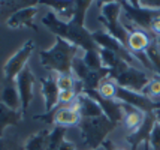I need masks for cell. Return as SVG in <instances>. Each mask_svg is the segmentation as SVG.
Wrapping results in <instances>:
<instances>
[{"mask_svg": "<svg viewBox=\"0 0 160 150\" xmlns=\"http://www.w3.org/2000/svg\"><path fill=\"white\" fill-rule=\"evenodd\" d=\"M56 83L60 92L64 90H75V84H77V80L73 75H66V74H58L56 78Z\"/></svg>", "mask_w": 160, "mask_h": 150, "instance_id": "cell-26", "label": "cell"}, {"mask_svg": "<svg viewBox=\"0 0 160 150\" xmlns=\"http://www.w3.org/2000/svg\"><path fill=\"white\" fill-rule=\"evenodd\" d=\"M99 51H88V53H84L82 56H81L84 60V63L87 65L91 71H100V69L103 68L102 59H100V53H99Z\"/></svg>", "mask_w": 160, "mask_h": 150, "instance_id": "cell-25", "label": "cell"}, {"mask_svg": "<svg viewBox=\"0 0 160 150\" xmlns=\"http://www.w3.org/2000/svg\"><path fill=\"white\" fill-rule=\"evenodd\" d=\"M49 129H41L39 132L33 134L26 140V143L22 146L24 150H47V144H48V137H49Z\"/></svg>", "mask_w": 160, "mask_h": 150, "instance_id": "cell-22", "label": "cell"}, {"mask_svg": "<svg viewBox=\"0 0 160 150\" xmlns=\"http://www.w3.org/2000/svg\"><path fill=\"white\" fill-rule=\"evenodd\" d=\"M39 83H41L42 96H43V101H45V113H51L58 105L60 89L57 86L56 78H52V75H49L47 78H41Z\"/></svg>", "mask_w": 160, "mask_h": 150, "instance_id": "cell-15", "label": "cell"}, {"mask_svg": "<svg viewBox=\"0 0 160 150\" xmlns=\"http://www.w3.org/2000/svg\"><path fill=\"white\" fill-rule=\"evenodd\" d=\"M39 11V3L32 5V6L20 8L18 11H15L12 15H9L6 20V26L11 29H21V27H30L35 32H38V27L35 26V18Z\"/></svg>", "mask_w": 160, "mask_h": 150, "instance_id": "cell-14", "label": "cell"}, {"mask_svg": "<svg viewBox=\"0 0 160 150\" xmlns=\"http://www.w3.org/2000/svg\"><path fill=\"white\" fill-rule=\"evenodd\" d=\"M33 51H35V41L28 39V41L22 44V47L15 53L14 56H11L8 59V62L3 66V78L15 81L17 77L22 72V69L27 66V62L28 59L32 57Z\"/></svg>", "mask_w": 160, "mask_h": 150, "instance_id": "cell-7", "label": "cell"}, {"mask_svg": "<svg viewBox=\"0 0 160 150\" xmlns=\"http://www.w3.org/2000/svg\"><path fill=\"white\" fill-rule=\"evenodd\" d=\"M17 87H18V93H20V99H21V113L22 116H26L28 110V105L33 99V89H35L36 78L33 75L32 69L26 66L22 72L17 77Z\"/></svg>", "mask_w": 160, "mask_h": 150, "instance_id": "cell-12", "label": "cell"}, {"mask_svg": "<svg viewBox=\"0 0 160 150\" xmlns=\"http://www.w3.org/2000/svg\"><path fill=\"white\" fill-rule=\"evenodd\" d=\"M35 120H43L48 125L54 123V126H62V128L68 129L70 126H78L81 116L72 105H69V107H58L56 110H52L51 113L35 116Z\"/></svg>", "mask_w": 160, "mask_h": 150, "instance_id": "cell-10", "label": "cell"}, {"mask_svg": "<svg viewBox=\"0 0 160 150\" xmlns=\"http://www.w3.org/2000/svg\"><path fill=\"white\" fill-rule=\"evenodd\" d=\"M0 102L5 104L6 107L21 111V99L20 93H18V87H17V81H11V80H5L0 87Z\"/></svg>", "mask_w": 160, "mask_h": 150, "instance_id": "cell-17", "label": "cell"}, {"mask_svg": "<svg viewBox=\"0 0 160 150\" xmlns=\"http://www.w3.org/2000/svg\"><path fill=\"white\" fill-rule=\"evenodd\" d=\"M0 150H24L18 146L17 141L8 140V138H0Z\"/></svg>", "mask_w": 160, "mask_h": 150, "instance_id": "cell-30", "label": "cell"}, {"mask_svg": "<svg viewBox=\"0 0 160 150\" xmlns=\"http://www.w3.org/2000/svg\"><path fill=\"white\" fill-rule=\"evenodd\" d=\"M66 128H62V126H54L49 132L48 137V144H47V150H58L62 143L66 140L64 135H66Z\"/></svg>", "mask_w": 160, "mask_h": 150, "instance_id": "cell-24", "label": "cell"}, {"mask_svg": "<svg viewBox=\"0 0 160 150\" xmlns=\"http://www.w3.org/2000/svg\"><path fill=\"white\" fill-rule=\"evenodd\" d=\"M96 150H115V149H114V144H112L109 140H106V141H105V143Z\"/></svg>", "mask_w": 160, "mask_h": 150, "instance_id": "cell-32", "label": "cell"}, {"mask_svg": "<svg viewBox=\"0 0 160 150\" xmlns=\"http://www.w3.org/2000/svg\"><path fill=\"white\" fill-rule=\"evenodd\" d=\"M91 35H93V39H94V42L98 44L99 48H105V50L112 51V53L117 54L120 59H123L127 65L138 68V60L133 57V54L130 53V50H129L127 47H124L120 41H117L115 38H112L108 32L98 30V32H91Z\"/></svg>", "mask_w": 160, "mask_h": 150, "instance_id": "cell-9", "label": "cell"}, {"mask_svg": "<svg viewBox=\"0 0 160 150\" xmlns=\"http://www.w3.org/2000/svg\"><path fill=\"white\" fill-rule=\"evenodd\" d=\"M156 114H157V122L150 135V147H153V150H160V110L156 111Z\"/></svg>", "mask_w": 160, "mask_h": 150, "instance_id": "cell-28", "label": "cell"}, {"mask_svg": "<svg viewBox=\"0 0 160 150\" xmlns=\"http://www.w3.org/2000/svg\"><path fill=\"white\" fill-rule=\"evenodd\" d=\"M156 122H157L156 111L145 113V119L142 122V125L136 131H133L132 134H129V135L126 137V143L129 144L132 149H136L142 143L150 144V135H151V131H153Z\"/></svg>", "mask_w": 160, "mask_h": 150, "instance_id": "cell-13", "label": "cell"}, {"mask_svg": "<svg viewBox=\"0 0 160 150\" xmlns=\"http://www.w3.org/2000/svg\"><path fill=\"white\" fill-rule=\"evenodd\" d=\"M72 107L77 110L81 119H93V117H100L103 116L102 110L99 107V104L94 99H91L88 95L79 93L77 95V99L72 104Z\"/></svg>", "mask_w": 160, "mask_h": 150, "instance_id": "cell-16", "label": "cell"}, {"mask_svg": "<svg viewBox=\"0 0 160 150\" xmlns=\"http://www.w3.org/2000/svg\"><path fill=\"white\" fill-rule=\"evenodd\" d=\"M24 116L21 111L12 110V108L6 107L5 104L0 102V138H3V134L9 126H15L21 122Z\"/></svg>", "mask_w": 160, "mask_h": 150, "instance_id": "cell-18", "label": "cell"}, {"mask_svg": "<svg viewBox=\"0 0 160 150\" xmlns=\"http://www.w3.org/2000/svg\"><path fill=\"white\" fill-rule=\"evenodd\" d=\"M142 93L148 96L150 99L157 101V98H160V77H153L150 80V83L147 84L145 90Z\"/></svg>", "mask_w": 160, "mask_h": 150, "instance_id": "cell-27", "label": "cell"}, {"mask_svg": "<svg viewBox=\"0 0 160 150\" xmlns=\"http://www.w3.org/2000/svg\"><path fill=\"white\" fill-rule=\"evenodd\" d=\"M43 6H48L52 9V12L63 21H70L73 18L75 12V2H39Z\"/></svg>", "mask_w": 160, "mask_h": 150, "instance_id": "cell-19", "label": "cell"}, {"mask_svg": "<svg viewBox=\"0 0 160 150\" xmlns=\"http://www.w3.org/2000/svg\"><path fill=\"white\" fill-rule=\"evenodd\" d=\"M114 99L121 102V104H126V105L138 108V110L144 111V113H150V111H157V110H160L159 101L150 99L144 93H136V92H132V90H127V89H123V87H120L118 84L115 87Z\"/></svg>", "mask_w": 160, "mask_h": 150, "instance_id": "cell-8", "label": "cell"}, {"mask_svg": "<svg viewBox=\"0 0 160 150\" xmlns=\"http://www.w3.org/2000/svg\"><path fill=\"white\" fill-rule=\"evenodd\" d=\"M91 3H93L91 0L75 2V12H73V18L70 21H63L52 11H49L48 14L42 18V24L52 35H56V38H62L64 41H68L72 45L81 48L84 53L99 51L100 48L98 47V44L94 42L91 32H88L84 27L85 14L90 9Z\"/></svg>", "mask_w": 160, "mask_h": 150, "instance_id": "cell-1", "label": "cell"}, {"mask_svg": "<svg viewBox=\"0 0 160 150\" xmlns=\"http://www.w3.org/2000/svg\"><path fill=\"white\" fill-rule=\"evenodd\" d=\"M123 108H124V119H123L124 126H126V129L130 131V134H132L133 131H136V129L142 125V122L145 119V113L135 107L126 105V104H123Z\"/></svg>", "mask_w": 160, "mask_h": 150, "instance_id": "cell-20", "label": "cell"}, {"mask_svg": "<svg viewBox=\"0 0 160 150\" xmlns=\"http://www.w3.org/2000/svg\"><path fill=\"white\" fill-rule=\"evenodd\" d=\"M81 51H82L81 48L72 45L68 41L56 38V42L51 48L39 53V60L45 69L56 72L57 75L58 74L72 75V63L79 56Z\"/></svg>", "mask_w": 160, "mask_h": 150, "instance_id": "cell-2", "label": "cell"}, {"mask_svg": "<svg viewBox=\"0 0 160 150\" xmlns=\"http://www.w3.org/2000/svg\"><path fill=\"white\" fill-rule=\"evenodd\" d=\"M75 99H77L75 90H64L58 95V104H62V107H69V104H73Z\"/></svg>", "mask_w": 160, "mask_h": 150, "instance_id": "cell-29", "label": "cell"}, {"mask_svg": "<svg viewBox=\"0 0 160 150\" xmlns=\"http://www.w3.org/2000/svg\"><path fill=\"white\" fill-rule=\"evenodd\" d=\"M151 78L153 77L148 75L145 71H141L136 66L127 65L124 69H121L115 75H112L109 80H112L115 84H118L123 89H127V90H132V92L136 93H142Z\"/></svg>", "mask_w": 160, "mask_h": 150, "instance_id": "cell-6", "label": "cell"}, {"mask_svg": "<svg viewBox=\"0 0 160 150\" xmlns=\"http://www.w3.org/2000/svg\"><path fill=\"white\" fill-rule=\"evenodd\" d=\"M0 3H2V2H0Z\"/></svg>", "mask_w": 160, "mask_h": 150, "instance_id": "cell-33", "label": "cell"}, {"mask_svg": "<svg viewBox=\"0 0 160 150\" xmlns=\"http://www.w3.org/2000/svg\"><path fill=\"white\" fill-rule=\"evenodd\" d=\"M117 126H118L117 123L111 122L105 114L93 119H81L78 123L84 146H87L90 150L99 149L108 140V135L112 131H115Z\"/></svg>", "mask_w": 160, "mask_h": 150, "instance_id": "cell-3", "label": "cell"}, {"mask_svg": "<svg viewBox=\"0 0 160 150\" xmlns=\"http://www.w3.org/2000/svg\"><path fill=\"white\" fill-rule=\"evenodd\" d=\"M121 17H124V20L133 26H138L139 30L145 32L151 39H157L151 33V24L154 20L160 18V9L144 8L139 5V2H121Z\"/></svg>", "mask_w": 160, "mask_h": 150, "instance_id": "cell-5", "label": "cell"}, {"mask_svg": "<svg viewBox=\"0 0 160 150\" xmlns=\"http://www.w3.org/2000/svg\"><path fill=\"white\" fill-rule=\"evenodd\" d=\"M99 8H100V17H99V23H102L106 32L115 38L117 41L127 47L129 44V32L126 29L124 23H121V2H99Z\"/></svg>", "mask_w": 160, "mask_h": 150, "instance_id": "cell-4", "label": "cell"}, {"mask_svg": "<svg viewBox=\"0 0 160 150\" xmlns=\"http://www.w3.org/2000/svg\"><path fill=\"white\" fill-rule=\"evenodd\" d=\"M147 57L150 60V63L153 66L154 74L160 75V42L156 39V41H151L150 45L147 47Z\"/></svg>", "mask_w": 160, "mask_h": 150, "instance_id": "cell-23", "label": "cell"}, {"mask_svg": "<svg viewBox=\"0 0 160 150\" xmlns=\"http://www.w3.org/2000/svg\"><path fill=\"white\" fill-rule=\"evenodd\" d=\"M151 41H156V39H151L145 32H142V30H132V32L129 33V44H127V48L130 50L132 54L141 53V51L147 50V47L150 45Z\"/></svg>", "mask_w": 160, "mask_h": 150, "instance_id": "cell-21", "label": "cell"}, {"mask_svg": "<svg viewBox=\"0 0 160 150\" xmlns=\"http://www.w3.org/2000/svg\"><path fill=\"white\" fill-rule=\"evenodd\" d=\"M58 150H77V147H75V144L73 143H70V141H68V140H64Z\"/></svg>", "mask_w": 160, "mask_h": 150, "instance_id": "cell-31", "label": "cell"}, {"mask_svg": "<svg viewBox=\"0 0 160 150\" xmlns=\"http://www.w3.org/2000/svg\"><path fill=\"white\" fill-rule=\"evenodd\" d=\"M85 95H88L91 99H94L99 104V107L102 110L108 119L114 123H121L123 119H124V108H123V104L118 102L115 99H108V98H103L98 90H87V92H82Z\"/></svg>", "mask_w": 160, "mask_h": 150, "instance_id": "cell-11", "label": "cell"}]
</instances>
